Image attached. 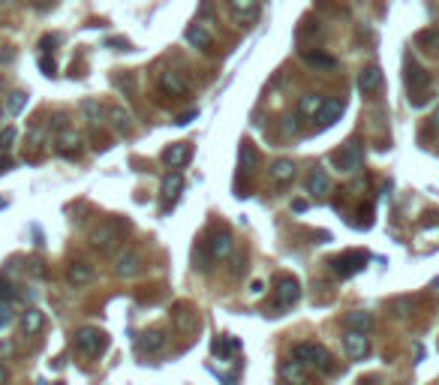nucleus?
Returning a JSON list of instances; mask_svg holds the SVG:
<instances>
[{"label": "nucleus", "mask_w": 439, "mask_h": 385, "mask_svg": "<svg viewBox=\"0 0 439 385\" xmlns=\"http://www.w3.org/2000/svg\"><path fill=\"white\" fill-rule=\"evenodd\" d=\"M406 90H410V105L412 109H421V105L430 103V72L425 66H410L406 70Z\"/></svg>", "instance_id": "1"}, {"label": "nucleus", "mask_w": 439, "mask_h": 385, "mask_svg": "<svg viewBox=\"0 0 439 385\" xmlns=\"http://www.w3.org/2000/svg\"><path fill=\"white\" fill-rule=\"evenodd\" d=\"M292 358L301 361L304 367H316V371H331V352L319 343H298L292 349Z\"/></svg>", "instance_id": "2"}, {"label": "nucleus", "mask_w": 439, "mask_h": 385, "mask_svg": "<svg viewBox=\"0 0 439 385\" xmlns=\"http://www.w3.org/2000/svg\"><path fill=\"white\" fill-rule=\"evenodd\" d=\"M120 241H124V229H120V223H115V220H105L90 232V247H96L100 253H111Z\"/></svg>", "instance_id": "3"}, {"label": "nucleus", "mask_w": 439, "mask_h": 385, "mask_svg": "<svg viewBox=\"0 0 439 385\" xmlns=\"http://www.w3.org/2000/svg\"><path fill=\"white\" fill-rule=\"evenodd\" d=\"M334 163H337L340 172H346V175L358 172L361 165H364V148H361V142H346V145L337 150Z\"/></svg>", "instance_id": "4"}, {"label": "nucleus", "mask_w": 439, "mask_h": 385, "mask_svg": "<svg viewBox=\"0 0 439 385\" xmlns=\"http://www.w3.org/2000/svg\"><path fill=\"white\" fill-rule=\"evenodd\" d=\"M75 349L85 352V356H100V352L105 349V334L100 328H79L75 331Z\"/></svg>", "instance_id": "5"}, {"label": "nucleus", "mask_w": 439, "mask_h": 385, "mask_svg": "<svg viewBox=\"0 0 439 385\" xmlns=\"http://www.w3.org/2000/svg\"><path fill=\"white\" fill-rule=\"evenodd\" d=\"M274 298H277V307H292V304H298V298H301V283L295 280V277H280L277 280V289H274Z\"/></svg>", "instance_id": "6"}, {"label": "nucleus", "mask_w": 439, "mask_h": 385, "mask_svg": "<svg viewBox=\"0 0 439 385\" xmlns=\"http://www.w3.org/2000/svg\"><path fill=\"white\" fill-rule=\"evenodd\" d=\"M142 268H145V262H142V256L135 250H124L115 259V274L118 277H139Z\"/></svg>", "instance_id": "7"}, {"label": "nucleus", "mask_w": 439, "mask_h": 385, "mask_svg": "<svg viewBox=\"0 0 439 385\" xmlns=\"http://www.w3.org/2000/svg\"><path fill=\"white\" fill-rule=\"evenodd\" d=\"M193 157V145L190 142H175V145H169L163 150V163L169 165V169H181V165H187Z\"/></svg>", "instance_id": "8"}, {"label": "nucleus", "mask_w": 439, "mask_h": 385, "mask_svg": "<svg viewBox=\"0 0 439 385\" xmlns=\"http://www.w3.org/2000/svg\"><path fill=\"white\" fill-rule=\"evenodd\" d=\"M364 265H367V256L364 253H343V256H337V259H334V271H337L340 277L358 274Z\"/></svg>", "instance_id": "9"}, {"label": "nucleus", "mask_w": 439, "mask_h": 385, "mask_svg": "<svg viewBox=\"0 0 439 385\" xmlns=\"http://www.w3.org/2000/svg\"><path fill=\"white\" fill-rule=\"evenodd\" d=\"M343 349H346V356H349L352 361H364V358H367V352H370L367 334H355V331H346V337H343Z\"/></svg>", "instance_id": "10"}, {"label": "nucleus", "mask_w": 439, "mask_h": 385, "mask_svg": "<svg viewBox=\"0 0 439 385\" xmlns=\"http://www.w3.org/2000/svg\"><path fill=\"white\" fill-rule=\"evenodd\" d=\"M165 346V334L163 331H142L139 341H135V349L142 352V356H154V352H160Z\"/></svg>", "instance_id": "11"}, {"label": "nucleus", "mask_w": 439, "mask_h": 385, "mask_svg": "<svg viewBox=\"0 0 439 385\" xmlns=\"http://www.w3.org/2000/svg\"><path fill=\"white\" fill-rule=\"evenodd\" d=\"M160 88H163V94H169V96H184L187 90H190L187 79L181 72H175V70H169V72L160 75Z\"/></svg>", "instance_id": "12"}, {"label": "nucleus", "mask_w": 439, "mask_h": 385, "mask_svg": "<svg viewBox=\"0 0 439 385\" xmlns=\"http://www.w3.org/2000/svg\"><path fill=\"white\" fill-rule=\"evenodd\" d=\"M105 118L111 120V130L115 133H124V135L133 133V115L127 109H120V105H109V109H105Z\"/></svg>", "instance_id": "13"}, {"label": "nucleus", "mask_w": 439, "mask_h": 385, "mask_svg": "<svg viewBox=\"0 0 439 385\" xmlns=\"http://www.w3.org/2000/svg\"><path fill=\"white\" fill-rule=\"evenodd\" d=\"M343 100H337V96H331V100H325L322 111H319V130H328V127H334L340 115H343Z\"/></svg>", "instance_id": "14"}, {"label": "nucleus", "mask_w": 439, "mask_h": 385, "mask_svg": "<svg viewBox=\"0 0 439 385\" xmlns=\"http://www.w3.org/2000/svg\"><path fill=\"white\" fill-rule=\"evenodd\" d=\"M382 88V70L380 66H367V70H361V75H358V90L364 96H370V94H376V90Z\"/></svg>", "instance_id": "15"}, {"label": "nucleus", "mask_w": 439, "mask_h": 385, "mask_svg": "<svg viewBox=\"0 0 439 385\" xmlns=\"http://www.w3.org/2000/svg\"><path fill=\"white\" fill-rule=\"evenodd\" d=\"M232 235L229 232H217L214 238L208 241V253H211V259H229L232 256Z\"/></svg>", "instance_id": "16"}, {"label": "nucleus", "mask_w": 439, "mask_h": 385, "mask_svg": "<svg viewBox=\"0 0 439 385\" xmlns=\"http://www.w3.org/2000/svg\"><path fill=\"white\" fill-rule=\"evenodd\" d=\"M280 376H283L286 382H292V385H304L310 373H307V367L301 364V361L289 358V361H283V364H280Z\"/></svg>", "instance_id": "17"}, {"label": "nucleus", "mask_w": 439, "mask_h": 385, "mask_svg": "<svg viewBox=\"0 0 439 385\" xmlns=\"http://www.w3.org/2000/svg\"><path fill=\"white\" fill-rule=\"evenodd\" d=\"M55 145H57V154H64V157H79L81 139H79V135H75L72 130H64V133H57Z\"/></svg>", "instance_id": "18"}, {"label": "nucleus", "mask_w": 439, "mask_h": 385, "mask_svg": "<svg viewBox=\"0 0 439 385\" xmlns=\"http://www.w3.org/2000/svg\"><path fill=\"white\" fill-rule=\"evenodd\" d=\"M346 328L355 331V334H367L370 328H373V313H364V310H352L346 313Z\"/></svg>", "instance_id": "19"}, {"label": "nucleus", "mask_w": 439, "mask_h": 385, "mask_svg": "<svg viewBox=\"0 0 439 385\" xmlns=\"http://www.w3.org/2000/svg\"><path fill=\"white\" fill-rule=\"evenodd\" d=\"M66 280L72 286H88L94 280V268H90L88 262H72V265L66 268Z\"/></svg>", "instance_id": "20"}, {"label": "nucleus", "mask_w": 439, "mask_h": 385, "mask_svg": "<svg viewBox=\"0 0 439 385\" xmlns=\"http://www.w3.org/2000/svg\"><path fill=\"white\" fill-rule=\"evenodd\" d=\"M42 328H45V313L36 310V307H30V310L21 316V331H25L27 337H34V334H40Z\"/></svg>", "instance_id": "21"}, {"label": "nucleus", "mask_w": 439, "mask_h": 385, "mask_svg": "<svg viewBox=\"0 0 439 385\" xmlns=\"http://www.w3.org/2000/svg\"><path fill=\"white\" fill-rule=\"evenodd\" d=\"M184 36H187V42H190L193 49H202V51L211 49V30L205 25H190Z\"/></svg>", "instance_id": "22"}, {"label": "nucleus", "mask_w": 439, "mask_h": 385, "mask_svg": "<svg viewBox=\"0 0 439 385\" xmlns=\"http://www.w3.org/2000/svg\"><path fill=\"white\" fill-rule=\"evenodd\" d=\"M325 105V96H316V94H307L298 100V118H319Z\"/></svg>", "instance_id": "23"}, {"label": "nucleus", "mask_w": 439, "mask_h": 385, "mask_svg": "<svg viewBox=\"0 0 439 385\" xmlns=\"http://www.w3.org/2000/svg\"><path fill=\"white\" fill-rule=\"evenodd\" d=\"M271 178L277 181V184H289V181L295 178V163L292 160H286V157H280V160L271 163Z\"/></svg>", "instance_id": "24"}, {"label": "nucleus", "mask_w": 439, "mask_h": 385, "mask_svg": "<svg viewBox=\"0 0 439 385\" xmlns=\"http://www.w3.org/2000/svg\"><path fill=\"white\" fill-rule=\"evenodd\" d=\"M229 10L238 21H253L259 15V3H253V0H232Z\"/></svg>", "instance_id": "25"}, {"label": "nucleus", "mask_w": 439, "mask_h": 385, "mask_svg": "<svg viewBox=\"0 0 439 385\" xmlns=\"http://www.w3.org/2000/svg\"><path fill=\"white\" fill-rule=\"evenodd\" d=\"M307 190L313 193V196L331 193V178H328V172H325V169H313V175L307 178Z\"/></svg>", "instance_id": "26"}, {"label": "nucleus", "mask_w": 439, "mask_h": 385, "mask_svg": "<svg viewBox=\"0 0 439 385\" xmlns=\"http://www.w3.org/2000/svg\"><path fill=\"white\" fill-rule=\"evenodd\" d=\"M181 190H184V175L181 172H169L163 178V196L165 199H175V196H181Z\"/></svg>", "instance_id": "27"}, {"label": "nucleus", "mask_w": 439, "mask_h": 385, "mask_svg": "<svg viewBox=\"0 0 439 385\" xmlns=\"http://www.w3.org/2000/svg\"><path fill=\"white\" fill-rule=\"evenodd\" d=\"M238 160H241V169L244 172H253L256 165H259V150L250 145V142H244V145L238 148Z\"/></svg>", "instance_id": "28"}, {"label": "nucleus", "mask_w": 439, "mask_h": 385, "mask_svg": "<svg viewBox=\"0 0 439 385\" xmlns=\"http://www.w3.org/2000/svg\"><path fill=\"white\" fill-rule=\"evenodd\" d=\"M175 326H178L181 331H193L196 326H199V316H196V313L190 310V307L181 304V307H178V313H175Z\"/></svg>", "instance_id": "29"}, {"label": "nucleus", "mask_w": 439, "mask_h": 385, "mask_svg": "<svg viewBox=\"0 0 439 385\" xmlns=\"http://www.w3.org/2000/svg\"><path fill=\"white\" fill-rule=\"evenodd\" d=\"M304 60L310 66H316V70H334L337 60L331 55H322V51H304Z\"/></svg>", "instance_id": "30"}, {"label": "nucleus", "mask_w": 439, "mask_h": 385, "mask_svg": "<svg viewBox=\"0 0 439 385\" xmlns=\"http://www.w3.org/2000/svg\"><path fill=\"white\" fill-rule=\"evenodd\" d=\"M415 310V301L412 298H395L388 304V313L395 316V319H406V316H410Z\"/></svg>", "instance_id": "31"}, {"label": "nucleus", "mask_w": 439, "mask_h": 385, "mask_svg": "<svg viewBox=\"0 0 439 385\" xmlns=\"http://www.w3.org/2000/svg\"><path fill=\"white\" fill-rule=\"evenodd\" d=\"M415 45H418V49H427V51H436L439 49V30H421V34L415 36Z\"/></svg>", "instance_id": "32"}, {"label": "nucleus", "mask_w": 439, "mask_h": 385, "mask_svg": "<svg viewBox=\"0 0 439 385\" xmlns=\"http://www.w3.org/2000/svg\"><path fill=\"white\" fill-rule=\"evenodd\" d=\"M27 105V94H21V90H12L10 96H6V109H10V115H21Z\"/></svg>", "instance_id": "33"}, {"label": "nucleus", "mask_w": 439, "mask_h": 385, "mask_svg": "<svg viewBox=\"0 0 439 385\" xmlns=\"http://www.w3.org/2000/svg\"><path fill=\"white\" fill-rule=\"evenodd\" d=\"M81 111H85V118L90 120V124H96V120L105 115V105L96 103V100H85V103H81Z\"/></svg>", "instance_id": "34"}, {"label": "nucleus", "mask_w": 439, "mask_h": 385, "mask_svg": "<svg viewBox=\"0 0 439 385\" xmlns=\"http://www.w3.org/2000/svg\"><path fill=\"white\" fill-rule=\"evenodd\" d=\"M193 262L199 265V271H211V253H208V244H199L196 247V253H193Z\"/></svg>", "instance_id": "35"}, {"label": "nucleus", "mask_w": 439, "mask_h": 385, "mask_svg": "<svg viewBox=\"0 0 439 385\" xmlns=\"http://www.w3.org/2000/svg\"><path fill=\"white\" fill-rule=\"evenodd\" d=\"M12 145H15V130L6 127V130H0V154H10Z\"/></svg>", "instance_id": "36"}, {"label": "nucleus", "mask_w": 439, "mask_h": 385, "mask_svg": "<svg viewBox=\"0 0 439 385\" xmlns=\"http://www.w3.org/2000/svg\"><path fill=\"white\" fill-rule=\"evenodd\" d=\"M241 343L235 341V337H220V341H214V352H238Z\"/></svg>", "instance_id": "37"}, {"label": "nucleus", "mask_w": 439, "mask_h": 385, "mask_svg": "<svg viewBox=\"0 0 439 385\" xmlns=\"http://www.w3.org/2000/svg\"><path fill=\"white\" fill-rule=\"evenodd\" d=\"M12 319H15L12 307H10V304H0V328H6V326H10Z\"/></svg>", "instance_id": "38"}, {"label": "nucleus", "mask_w": 439, "mask_h": 385, "mask_svg": "<svg viewBox=\"0 0 439 385\" xmlns=\"http://www.w3.org/2000/svg\"><path fill=\"white\" fill-rule=\"evenodd\" d=\"M15 298V289L10 283H0V304H10V301Z\"/></svg>", "instance_id": "39"}, {"label": "nucleus", "mask_w": 439, "mask_h": 385, "mask_svg": "<svg viewBox=\"0 0 439 385\" xmlns=\"http://www.w3.org/2000/svg\"><path fill=\"white\" fill-rule=\"evenodd\" d=\"M196 118H199V111L193 109V111H184V115H178V120H175V124H178V127H187V124H193Z\"/></svg>", "instance_id": "40"}, {"label": "nucleus", "mask_w": 439, "mask_h": 385, "mask_svg": "<svg viewBox=\"0 0 439 385\" xmlns=\"http://www.w3.org/2000/svg\"><path fill=\"white\" fill-rule=\"evenodd\" d=\"M15 356V343L12 341H0V358H10Z\"/></svg>", "instance_id": "41"}, {"label": "nucleus", "mask_w": 439, "mask_h": 385, "mask_svg": "<svg viewBox=\"0 0 439 385\" xmlns=\"http://www.w3.org/2000/svg\"><path fill=\"white\" fill-rule=\"evenodd\" d=\"M40 70L45 75H55V60H49V57H40Z\"/></svg>", "instance_id": "42"}, {"label": "nucleus", "mask_w": 439, "mask_h": 385, "mask_svg": "<svg viewBox=\"0 0 439 385\" xmlns=\"http://www.w3.org/2000/svg\"><path fill=\"white\" fill-rule=\"evenodd\" d=\"M232 259V274H241V265H244V256H229Z\"/></svg>", "instance_id": "43"}, {"label": "nucleus", "mask_w": 439, "mask_h": 385, "mask_svg": "<svg viewBox=\"0 0 439 385\" xmlns=\"http://www.w3.org/2000/svg\"><path fill=\"white\" fill-rule=\"evenodd\" d=\"M27 265H30V271H34L36 277H45V268H42V262H36V259H34V262H27Z\"/></svg>", "instance_id": "44"}, {"label": "nucleus", "mask_w": 439, "mask_h": 385, "mask_svg": "<svg viewBox=\"0 0 439 385\" xmlns=\"http://www.w3.org/2000/svg\"><path fill=\"white\" fill-rule=\"evenodd\" d=\"M12 169V160L6 154H0V175H3V172H10Z\"/></svg>", "instance_id": "45"}, {"label": "nucleus", "mask_w": 439, "mask_h": 385, "mask_svg": "<svg viewBox=\"0 0 439 385\" xmlns=\"http://www.w3.org/2000/svg\"><path fill=\"white\" fill-rule=\"evenodd\" d=\"M295 130H298V120H286V124H283V133H295Z\"/></svg>", "instance_id": "46"}, {"label": "nucleus", "mask_w": 439, "mask_h": 385, "mask_svg": "<svg viewBox=\"0 0 439 385\" xmlns=\"http://www.w3.org/2000/svg\"><path fill=\"white\" fill-rule=\"evenodd\" d=\"M292 211H307V202H304V199H295V202H292Z\"/></svg>", "instance_id": "47"}, {"label": "nucleus", "mask_w": 439, "mask_h": 385, "mask_svg": "<svg viewBox=\"0 0 439 385\" xmlns=\"http://www.w3.org/2000/svg\"><path fill=\"white\" fill-rule=\"evenodd\" d=\"M6 382H10V371H6V367L0 364V385H6Z\"/></svg>", "instance_id": "48"}, {"label": "nucleus", "mask_w": 439, "mask_h": 385, "mask_svg": "<svg viewBox=\"0 0 439 385\" xmlns=\"http://www.w3.org/2000/svg\"><path fill=\"white\" fill-rule=\"evenodd\" d=\"M430 127H436V130H439V105H436V111H434V118H430Z\"/></svg>", "instance_id": "49"}, {"label": "nucleus", "mask_w": 439, "mask_h": 385, "mask_svg": "<svg viewBox=\"0 0 439 385\" xmlns=\"http://www.w3.org/2000/svg\"><path fill=\"white\" fill-rule=\"evenodd\" d=\"M0 130H3V111H0Z\"/></svg>", "instance_id": "50"}]
</instances>
